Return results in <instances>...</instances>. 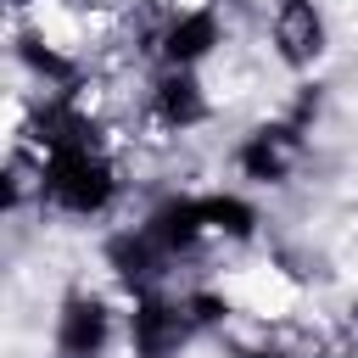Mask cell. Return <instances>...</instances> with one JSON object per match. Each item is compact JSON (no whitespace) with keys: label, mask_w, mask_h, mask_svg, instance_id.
I'll return each instance as SVG.
<instances>
[{"label":"cell","mask_w":358,"mask_h":358,"mask_svg":"<svg viewBox=\"0 0 358 358\" xmlns=\"http://www.w3.org/2000/svg\"><path fill=\"white\" fill-rule=\"evenodd\" d=\"M45 196L67 213H101L112 201V168L95 151V140H73L45 151Z\"/></svg>","instance_id":"1"},{"label":"cell","mask_w":358,"mask_h":358,"mask_svg":"<svg viewBox=\"0 0 358 358\" xmlns=\"http://www.w3.org/2000/svg\"><path fill=\"white\" fill-rule=\"evenodd\" d=\"M196 330V313L190 302H162V296H140L134 308V347L145 358H168L185 336Z\"/></svg>","instance_id":"2"},{"label":"cell","mask_w":358,"mask_h":358,"mask_svg":"<svg viewBox=\"0 0 358 358\" xmlns=\"http://www.w3.org/2000/svg\"><path fill=\"white\" fill-rule=\"evenodd\" d=\"M296 157H302V134H296V123H263V129H252L246 134V145H241V168L252 173V179H285L291 168H296Z\"/></svg>","instance_id":"3"},{"label":"cell","mask_w":358,"mask_h":358,"mask_svg":"<svg viewBox=\"0 0 358 358\" xmlns=\"http://www.w3.org/2000/svg\"><path fill=\"white\" fill-rule=\"evenodd\" d=\"M274 45L291 67H308L319 50H324V17L313 0H285L280 17H274Z\"/></svg>","instance_id":"4"},{"label":"cell","mask_w":358,"mask_h":358,"mask_svg":"<svg viewBox=\"0 0 358 358\" xmlns=\"http://www.w3.org/2000/svg\"><path fill=\"white\" fill-rule=\"evenodd\" d=\"M56 347L67 358H95L106 347V308L95 296H73L62 308V324H56Z\"/></svg>","instance_id":"5"},{"label":"cell","mask_w":358,"mask_h":358,"mask_svg":"<svg viewBox=\"0 0 358 358\" xmlns=\"http://www.w3.org/2000/svg\"><path fill=\"white\" fill-rule=\"evenodd\" d=\"M157 117H162L168 129H190V123L207 117V95H201V84L190 78V67H168V73L157 78Z\"/></svg>","instance_id":"6"},{"label":"cell","mask_w":358,"mask_h":358,"mask_svg":"<svg viewBox=\"0 0 358 358\" xmlns=\"http://www.w3.org/2000/svg\"><path fill=\"white\" fill-rule=\"evenodd\" d=\"M213 45H218V22H213V11H185V17H173L168 34H162V56H168V67H196Z\"/></svg>","instance_id":"7"},{"label":"cell","mask_w":358,"mask_h":358,"mask_svg":"<svg viewBox=\"0 0 358 358\" xmlns=\"http://www.w3.org/2000/svg\"><path fill=\"white\" fill-rule=\"evenodd\" d=\"M145 229L157 235V246H162V252H185V246H196V241L207 235V207H201L196 196L168 201V207H157V213H151V224H145Z\"/></svg>","instance_id":"8"},{"label":"cell","mask_w":358,"mask_h":358,"mask_svg":"<svg viewBox=\"0 0 358 358\" xmlns=\"http://www.w3.org/2000/svg\"><path fill=\"white\" fill-rule=\"evenodd\" d=\"M162 257H168V252L157 246V235H151V229L112 241V263H117L123 285H134V291H151V280H157V263H162Z\"/></svg>","instance_id":"9"},{"label":"cell","mask_w":358,"mask_h":358,"mask_svg":"<svg viewBox=\"0 0 358 358\" xmlns=\"http://www.w3.org/2000/svg\"><path fill=\"white\" fill-rule=\"evenodd\" d=\"M201 207H207V229H218V235H252V224H257V213L241 201V196H201Z\"/></svg>","instance_id":"10"},{"label":"cell","mask_w":358,"mask_h":358,"mask_svg":"<svg viewBox=\"0 0 358 358\" xmlns=\"http://www.w3.org/2000/svg\"><path fill=\"white\" fill-rule=\"evenodd\" d=\"M252 358H274V352H252Z\"/></svg>","instance_id":"11"}]
</instances>
